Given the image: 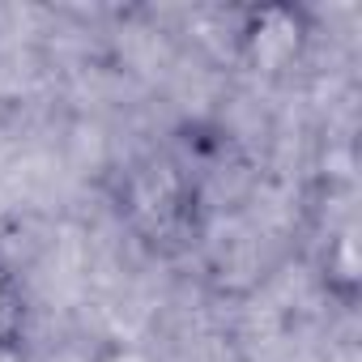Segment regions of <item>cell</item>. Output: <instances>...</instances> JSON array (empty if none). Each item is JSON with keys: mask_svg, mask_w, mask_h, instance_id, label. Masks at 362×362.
<instances>
[{"mask_svg": "<svg viewBox=\"0 0 362 362\" xmlns=\"http://www.w3.org/2000/svg\"><path fill=\"white\" fill-rule=\"evenodd\" d=\"M0 341H30V307L22 273L0 256Z\"/></svg>", "mask_w": 362, "mask_h": 362, "instance_id": "cell-3", "label": "cell"}, {"mask_svg": "<svg viewBox=\"0 0 362 362\" xmlns=\"http://www.w3.org/2000/svg\"><path fill=\"white\" fill-rule=\"evenodd\" d=\"M90 362H162L158 349H149L145 341H132V337H111L94 349Z\"/></svg>", "mask_w": 362, "mask_h": 362, "instance_id": "cell-4", "label": "cell"}, {"mask_svg": "<svg viewBox=\"0 0 362 362\" xmlns=\"http://www.w3.org/2000/svg\"><path fill=\"white\" fill-rule=\"evenodd\" d=\"M0 362H30V341H0Z\"/></svg>", "mask_w": 362, "mask_h": 362, "instance_id": "cell-5", "label": "cell"}, {"mask_svg": "<svg viewBox=\"0 0 362 362\" xmlns=\"http://www.w3.org/2000/svg\"><path fill=\"white\" fill-rule=\"evenodd\" d=\"M354 222H341V226H328V243H324V281H328V294L341 298V303H354L358 294V239H354Z\"/></svg>", "mask_w": 362, "mask_h": 362, "instance_id": "cell-2", "label": "cell"}, {"mask_svg": "<svg viewBox=\"0 0 362 362\" xmlns=\"http://www.w3.org/2000/svg\"><path fill=\"white\" fill-rule=\"evenodd\" d=\"M239 35L247 47H256V60L264 64L269 52H277V47H281V56H290L298 47V35H307V26L294 9H252L243 18Z\"/></svg>", "mask_w": 362, "mask_h": 362, "instance_id": "cell-1", "label": "cell"}]
</instances>
